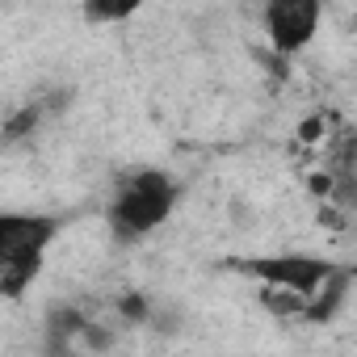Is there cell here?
Masks as SVG:
<instances>
[{
  "label": "cell",
  "mask_w": 357,
  "mask_h": 357,
  "mask_svg": "<svg viewBox=\"0 0 357 357\" xmlns=\"http://www.w3.org/2000/svg\"><path fill=\"white\" fill-rule=\"evenodd\" d=\"M176 198H181V185L176 176L164 168H130L114 198H109V227L122 240H147L151 231H160L168 223V215L176 211Z\"/></svg>",
  "instance_id": "6da1fadb"
},
{
  "label": "cell",
  "mask_w": 357,
  "mask_h": 357,
  "mask_svg": "<svg viewBox=\"0 0 357 357\" xmlns=\"http://www.w3.org/2000/svg\"><path fill=\"white\" fill-rule=\"evenodd\" d=\"M59 236L51 215L0 211V298H22L47 265V248Z\"/></svg>",
  "instance_id": "7a4b0ae2"
},
{
  "label": "cell",
  "mask_w": 357,
  "mask_h": 357,
  "mask_svg": "<svg viewBox=\"0 0 357 357\" xmlns=\"http://www.w3.org/2000/svg\"><path fill=\"white\" fill-rule=\"evenodd\" d=\"M231 269L261 286H282V290L311 298L324 286V278L336 269V261H328L319 252H265V257H236Z\"/></svg>",
  "instance_id": "3957f363"
},
{
  "label": "cell",
  "mask_w": 357,
  "mask_h": 357,
  "mask_svg": "<svg viewBox=\"0 0 357 357\" xmlns=\"http://www.w3.org/2000/svg\"><path fill=\"white\" fill-rule=\"evenodd\" d=\"M261 22L269 34V51L290 59L315 43L324 22V0H265Z\"/></svg>",
  "instance_id": "277c9868"
},
{
  "label": "cell",
  "mask_w": 357,
  "mask_h": 357,
  "mask_svg": "<svg viewBox=\"0 0 357 357\" xmlns=\"http://www.w3.org/2000/svg\"><path fill=\"white\" fill-rule=\"evenodd\" d=\"M43 118H47V109H43V101H34V105H22V109H13L5 122H0V143H22V139H30V135H38V126H43Z\"/></svg>",
  "instance_id": "5b68a950"
},
{
  "label": "cell",
  "mask_w": 357,
  "mask_h": 357,
  "mask_svg": "<svg viewBox=\"0 0 357 357\" xmlns=\"http://www.w3.org/2000/svg\"><path fill=\"white\" fill-rule=\"evenodd\" d=\"M261 307L273 315V319H303V307H307V298L303 294H294V290H282V286H261Z\"/></svg>",
  "instance_id": "8992f818"
},
{
  "label": "cell",
  "mask_w": 357,
  "mask_h": 357,
  "mask_svg": "<svg viewBox=\"0 0 357 357\" xmlns=\"http://www.w3.org/2000/svg\"><path fill=\"white\" fill-rule=\"evenodd\" d=\"M143 5H147V0H84V17H89V22H101V26H109V22H130Z\"/></svg>",
  "instance_id": "52a82bcc"
},
{
  "label": "cell",
  "mask_w": 357,
  "mask_h": 357,
  "mask_svg": "<svg viewBox=\"0 0 357 357\" xmlns=\"http://www.w3.org/2000/svg\"><path fill=\"white\" fill-rule=\"evenodd\" d=\"M328 130H332V114H328V109H311V114L294 126V139L307 143V147H315V143L328 139Z\"/></svg>",
  "instance_id": "ba28073f"
},
{
  "label": "cell",
  "mask_w": 357,
  "mask_h": 357,
  "mask_svg": "<svg viewBox=\"0 0 357 357\" xmlns=\"http://www.w3.org/2000/svg\"><path fill=\"white\" fill-rule=\"evenodd\" d=\"M118 311H122L126 319H135V324H143V319H147V303H143L139 294H130V298H122V303H118Z\"/></svg>",
  "instance_id": "9c48e42d"
}]
</instances>
